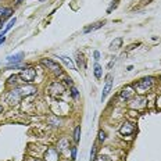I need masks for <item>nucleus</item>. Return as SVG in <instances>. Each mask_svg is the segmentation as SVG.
Listing matches in <instances>:
<instances>
[{
  "mask_svg": "<svg viewBox=\"0 0 161 161\" xmlns=\"http://www.w3.org/2000/svg\"><path fill=\"white\" fill-rule=\"evenodd\" d=\"M121 99H124V100H129L131 97L133 96V88L132 86H126V88L121 92Z\"/></svg>",
  "mask_w": 161,
  "mask_h": 161,
  "instance_id": "10",
  "label": "nucleus"
},
{
  "mask_svg": "<svg viewBox=\"0 0 161 161\" xmlns=\"http://www.w3.org/2000/svg\"><path fill=\"white\" fill-rule=\"evenodd\" d=\"M103 25H104V21H103V22H97V24H93L92 27H88V28L85 29V33H88V32H92V31H96V29L101 28Z\"/></svg>",
  "mask_w": 161,
  "mask_h": 161,
  "instance_id": "14",
  "label": "nucleus"
},
{
  "mask_svg": "<svg viewBox=\"0 0 161 161\" xmlns=\"http://www.w3.org/2000/svg\"><path fill=\"white\" fill-rule=\"evenodd\" d=\"M95 77H96L97 79H100L101 78V67L99 64L95 65Z\"/></svg>",
  "mask_w": 161,
  "mask_h": 161,
  "instance_id": "18",
  "label": "nucleus"
},
{
  "mask_svg": "<svg viewBox=\"0 0 161 161\" xmlns=\"http://www.w3.org/2000/svg\"><path fill=\"white\" fill-rule=\"evenodd\" d=\"M3 28V21H0V29Z\"/></svg>",
  "mask_w": 161,
  "mask_h": 161,
  "instance_id": "34",
  "label": "nucleus"
},
{
  "mask_svg": "<svg viewBox=\"0 0 161 161\" xmlns=\"http://www.w3.org/2000/svg\"><path fill=\"white\" fill-rule=\"evenodd\" d=\"M16 79H17L16 75H14V77H10V78H8V83H13V82H16Z\"/></svg>",
  "mask_w": 161,
  "mask_h": 161,
  "instance_id": "30",
  "label": "nucleus"
},
{
  "mask_svg": "<svg viewBox=\"0 0 161 161\" xmlns=\"http://www.w3.org/2000/svg\"><path fill=\"white\" fill-rule=\"evenodd\" d=\"M121 44H122V38H117V39H114L110 44V49L111 50H117V49L121 47Z\"/></svg>",
  "mask_w": 161,
  "mask_h": 161,
  "instance_id": "12",
  "label": "nucleus"
},
{
  "mask_svg": "<svg viewBox=\"0 0 161 161\" xmlns=\"http://www.w3.org/2000/svg\"><path fill=\"white\" fill-rule=\"evenodd\" d=\"M21 97H22V95H21V92H20V88H16V89H13L11 92L7 93V96H6V101H7L10 106H13V104L20 103Z\"/></svg>",
  "mask_w": 161,
  "mask_h": 161,
  "instance_id": "3",
  "label": "nucleus"
},
{
  "mask_svg": "<svg viewBox=\"0 0 161 161\" xmlns=\"http://www.w3.org/2000/svg\"><path fill=\"white\" fill-rule=\"evenodd\" d=\"M67 147H69V142H68V139H61L60 142H58V150H65L67 149Z\"/></svg>",
  "mask_w": 161,
  "mask_h": 161,
  "instance_id": "15",
  "label": "nucleus"
},
{
  "mask_svg": "<svg viewBox=\"0 0 161 161\" xmlns=\"http://www.w3.org/2000/svg\"><path fill=\"white\" fill-rule=\"evenodd\" d=\"M44 161H58V153L56 149H47L44 153Z\"/></svg>",
  "mask_w": 161,
  "mask_h": 161,
  "instance_id": "7",
  "label": "nucleus"
},
{
  "mask_svg": "<svg viewBox=\"0 0 161 161\" xmlns=\"http://www.w3.org/2000/svg\"><path fill=\"white\" fill-rule=\"evenodd\" d=\"M42 64L46 65L49 69H52V71H54L56 74H58L60 75L61 74V68H60V65L57 64V63H54L53 60H50V58H43L42 60Z\"/></svg>",
  "mask_w": 161,
  "mask_h": 161,
  "instance_id": "5",
  "label": "nucleus"
},
{
  "mask_svg": "<svg viewBox=\"0 0 161 161\" xmlns=\"http://www.w3.org/2000/svg\"><path fill=\"white\" fill-rule=\"evenodd\" d=\"M111 86H113V75H111V74H109V75L106 77L104 89H103V93H101V101H103L106 97H107V95H109L110 90H111Z\"/></svg>",
  "mask_w": 161,
  "mask_h": 161,
  "instance_id": "4",
  "label": "nucleus"
},
{
  "mask_svg": "<svg viewBox=\"0 0 161 161\" xmlns=\"http://www.w3.org/2000/svg\"><path fill=\"white\" fill-rule=\"evenodd\" d=\"M133 103H136V106H133V107H145V97H137L136 100H133Z\"/></svg>",
  "mask_w": 161,
  "mask_h": 161,
  "instance_id": "17",
  "label": "nucleus"
},
{
  "mask_svg": "<svg viewBox=\"0 0 161 161\" xmlns=\"http://www.w3.org/2000/svg\"><path fill=\"white\" fill-rule=\"evenodd\" d=\"M35 77H36V69L32 68V67L22 69V71H21V74H20V78L24 80V82H27V83H31V82H33V80H35Z\"/></svg>",
  "mask_w": 161,
  "mask_h": 161,
  "instance_id": "2",
  "label": "nucleus"
},
{
  "mask_svg": "<svg viewBox=\"0 0 161 161\" xmlns=\"http://www.w3.org/2000/svg\"><path fill=\"white\" fill-rule=\"evenodd\" d=\"M20 92L22 96H31L33 93H36V88L32 86V85H27V86H22L20 88Z\"/></svg>",
  "mask_w": 161,
  "mask_h": 161,
  "instance_id": "9",
  "label": "nucleus"
},
{
  "mask_svg": "<svg viewBox=\"0 0 161 161\" xmlns=\"http://www.w3.org/2000/svg\"><path fill=\"white\" fill-rule=\"evenodd\" d=\"M21 1H22V0H14V4H16V6H18Z\"/></svg>",
  "mask_w": 161,
  "mask_h": 161,
  "instance_id": "32",
  "label": "nucleus"
},
{
  "mask_svg": "<svg viewBox=\"0 0 161 161\" xmlns=\"http://www.w3.org/2000/svg\"><path fill=\"white\" fill-rule=\"evenodd\" d=\"M71 93H72V96L74 97H77L78 96V90L75 88H71Z\"/></svg>",
  "mask_w": 161,
  "mask_h": 161,
  "instance_id": "27",
  "label": "nucleus"
},
{
  "mask_svg": "<svg viewBox=\"0 0 161 161\" xmlns=\"http://www.w3.org/2000/svg\"><path fill=\"white\" fill-rule=\"evenodd\" d=\"M1 110H3V109H1V106H0V111H1Z\"/></svg>",
  "mask_w": 161,
  "mask_h": 161,
  "instance_id": "35",
  "label": "nucleus"
},
{
  "mask_svg": "<svg viewBox=\"0 0 161 161\" xmlns=\"http://www.w3.org/2000/svg\"><path fill=\"white\" fill-rule=\"evenodd\" d=\"M11 13H13V10H11V8H7V10H6V14H4V16H3V18H4V20H6V18H8V17L11 16Z\"/></svg>",
  "mask_w": 161,
  "mask_h": 161,
  "instance_id": "25",
  "label": "nucleus"
},
{
  "mask_svg": "<svg viewBox=\"0 0 161 161\" xmlns=\"http://www.w3.org/2000/svg\"><path fill=\"white\" fill-rule=\"evenodd\" d=\"M22 57H24L22 53H17V54H14V56H8L6 60H7L8 64H17L18 61L22 60Z\"/></svg>",
  "mask_w": 161,
  "mask_h": 161,
  "instance_id": "11",
  "label": "nucleus"
},
{
  "mask_svg": "<svg viewBox=\"0 0 161 161\" xmlns=\"http://www.w3.org/2000/svg\"><path fill=\"white\" fill-rule=\"evenodd\" d=\"M49 92L52 93V95H54V96H61L64 93V86L60 82H53L50 85V88H49Z\"/></svg>",
  "mask_w": 161,
  "mask_h": 161,
  "instance_id": "6",
  "label": "nucleus"
},
{
  "mask_svg": "<svg viewBox=\"0 0 161 161\" xmlns=\"http://www.w3.org/2000/svg\"><path fill=\"white\" fill-rule=\"evenodd\" d=\"M6 10H7V8L0 7V17H1V18H3V14H6Z\"/></svg>",
  "mask_w": 161,
  "mask_h": 161,
  "instance_id": "29",
  "label": "nucleus"
},
{
  "mask_svg": "<svg viewBox=\"0 0 161 161\" xmlns=\"http://www.w3.org/2000/svg\"><path fill=\"white\" fill-rule=\"evenodd\" d=\"M77 61H78V65H82V67H85V63H83V58H82V54H79V53H77Z\"/></svg>",
  "mask_w": 161,
  "mask_h": 161,
  "instance_id": "21",
  "label": "nucleus"
},
{
  "mask_svg": "<svg viewBox=\"0 0 161 161\" xmlns=\"http://www.w3.org/2000/svg\"><path fill=\"white\" fill-rule=\"evenodd\" d=\"M99 161H111V158L107 157V156H103V157L99 158Z\"/></svg>",
  "mask_w": 161,
  "mask_h": 161,
  "instance_id": "28",
  "label": "nucleus"
},
{
  "mask_svg": "<svg viewBox=\"0 0 161 161\" xmlns=\"http://www.w3.org/2000/svg\"><path fill=\"white\" fill-rule=\"evenodd\" d=\"M40 1H44V0H40Z\"/></svg>",
  "mask_w": 161,
  "mask_h": 161,
  "instance_id": "36",
  "label": "nucleus"
},
{
  "mask_svg": "<svg viewBox=\"0 0 161 161\" xmlns=\"http://www.w3.org/2000/svg\"><path fill=\"white\" fill-rule=\"evenodd\" d=\"M71 157H72V161L77 158V147H72L71 149Z\"/></svg>",
  "mask_w": 161,
  "mask_h": 161,
  "instance_id": "24",
  "label": "nucleus"
},
{
  "mask_svg": "<svg viewBox=\"0 0 161 161\" xmlns=\"http://www.w3.org/2000/svg\"><path fill=\"white\" fill-rule=\"evenodd\" d=\"M65 82H67V85H69V86H71V85H72V80H71V79H68V78H67V79H65Z\"/></svg>",
  "mask_w": 161,
  "mask_h": 161,
  "instance_id": "31",
  "label": "nucleus"
},
{
  "mask_svg": "<svg viewBox=\"0 0 161 161\" xmlns=\"http://www.w3.org/2000/svg\"><path fill=\"white\" fill-rule=\"evenodd\" d=\"M99 140H100V142H104L106 140V133L103 132V131L99 132Z\"/></svg>",
  "mask_w": 161,
  "mask_h": 161,
  "instance_id": "23",
  "label": "nucleus"
},
{
  "mask_svg": "<svg viewBox=\"0 0 161 161\" xmlns=\"http://www.w3.org/2000/svg\"><path fill=\"white\" fill-rule=\"evenodd\" d=\"M29 161H40V160H38V158H31Z\"/></svg>",
  "mask_w": 161,
  "mask_h": 161,
  "instance_id": "33",
  "label": "nucleus"
},
{
  "mask_svg": "<svg viewBox=\"0 0 161 161\" xmlns=\"http://www.w3.org/2000/svg\"><path fill=\"white\" fill-rule=\"evenodd\" d=\"M61 60L65 63V65L68 67V68H71V69H75V64H74V61L69 58V57H67V56H61L60 57Z\"/></svg>",
  "mask_w": 161,
  "mask_h": 161,
  "instance_id": "13",
  "label": "nucleus"
},
{
  "mask_svg": "<svg viewBox=\"0 0 161 161\" xmlns=\"http://www.w3.org/2000/svg\"><path fill=\"white\" fill-rule=\"evenodd\" d=\"M151 85H153V78H145V79L139 80L137 83H135V89H136V92L139 95H143L151 88Z\"/></svg>",
  "mask_w": 161,
  "mask_h": 161,
  "instance_id": "1",
  "label": "nucleus"
},
{
  "mask_svg": "<svg viewBox=\"0 0 161 161\" xmlns=\"http://www.w3.org/2000/svg\"><path fill=\"white\" fill-rule=\"evenodd\" d=\"M96 150H97V147L96 146H93L92 151H90V161H96Z\"/></svg>",
  "mask_w": 161,
  "mask_h": 161,
  "instance_id": "20",
  "label": "nucleus"
},
{
  "mask_svg": "<svg viewBox=\"0 0 161 161\" xmlns=\"http://www.w3.org/2000/svg\"><path fill=\"white\" fill-rule=\"evenodd\" d=\"M16 18H11V20H10V22H8V24H7V27H6V29H4V31H3V32H1V33H3V35H6V32H7V31H8V29H11L13 28V25H14V24H16Z\"/></svg>",
  "mask_w": 161,
  "mask_h": 161,
  "instance_id": "19",
  "label": "nucleus"
},
{
  "mask_svg": "<svg viewBox=\"0 0 161 161\" xmlns=\"http://www.w3.org/2000/svg\"><path fill=\"white\" fill-rule=\"evenodd\" d=\"M133 131H135V126H133L131 122H125V124L120 128V133H121V135H125V136L133 133Z\"/></svg>",
  "mask_w": 161,
  "mask_h": 161,
  "instance_id": "8",
  "label": "nucleus"
},
{
  "mask_svg": "<svg viewBox=\"0 0 161 161\" xmlns=\"http://www.w3.org/2000/svg\"><path fill=\"white\" fill-rule=\"evenodd\" d=\"M79 139H80V126H77L75 131H74V140H75V143H79Z\"/></svg>",
  "mask_w": 161,
  "mask_h": 161,
  "instance_id": "16",
  "label": "nucleus"
},
{
  "mask_svg": "<svg viewBox=\"0 0 161 161\" xmlns=\"http://www.w3.org/2000/svg\"><path fill=\"white\" fill-rule=\"evenodd\" d=\"M93 56H95V60H96V61H99V60H100V53L97 52V50H96V52H95V53H93Z\"/></svg>",
  "mask_w": 161,
  "mask_h": 161,
  "instance_id": "26",
  "label": "nucleus"
},
{
  "mask_svg": "<svg viewBox=\"0 0 161 161\" xmlns=\"http://www.w3.org/2000/svg\"><path fill=\"white\" fill-rule=\"evenodd\" d=\"M49 122H50L52 125H54V126H57V125L61 124V121L58 120V118H50V120H49Z\"/></svg>",
  "mask_w": 161,
  "mask_h": 161,
  "instance_id": "22",
  "label": "nucleus"
}]
</instances>
